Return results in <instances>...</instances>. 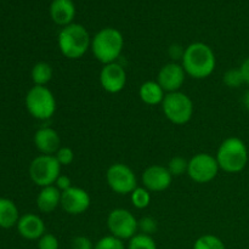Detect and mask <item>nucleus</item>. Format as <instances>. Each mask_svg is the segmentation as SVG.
Listing matches in <instances>:
<instances>
[{
  "label": "nucleus",
  "mask_w": 249,
  "mask_h": 249,
  "mask_svg": "<svg viewBox=\"0 0 249 249\" xmlns=\"http://www.w3.org/2000/svg\"><path fill=\"white\" fill-rule=\"evenodd\" d=\"M240 71L242 73L243 80H245L246 84L249 85V57L246 58L242 62V65L240 66Z\"/></svg>",
  "instance_id": "nucleus-34"
},
{
  "label": "nucleus",
  "mask_w": 249,
  "mask_h": 249,
  "mask_svg": "<svg viewBox=\"0 0 249 249\" xmlns=\"http://www.w3.org/2000/svg\"><path fill=\"white\" fill-rule=\"evenodd\" d=\"M123 48V34L113 27L100 29L91 38V45H90L94 57L104 65L117 62Z\"/></svg>",
  "instance_id": "nucleus-2"
},
{
  "label": "nucleus",
  "mask_w": 249,
  "mask_h": 249,
  "mask_svg": "<svg viewBox=\"0 0 249 249\" xmlns=\"http://www.w3.org/2000/svg\"><path fill=\"white\" fill-rule=\"evenodd\" d=\"M34 145L43 155L55 156L61 147L60 135L55 129L44 126L34 134Z\"/></svg>",
  "instance_id": "nucleus-15"
},
{
  "label": "nucleus",
  "mask_w": 249,
  "mask_h": 249,
  "mask_svg": "<svg viewBox=\"0 0 249 249\" xmlns=\"http://www.w3.org/2000/svg\"><path fill=\"white\" fill-rule=\"evenodd\" d=\"M242 102H243V106H245L249 111V90H247V91L245 92V95H243Z\"/></svg>",
  "instance_id": "nucleus-35"
},
{
  "label": "nucleus",
  "mask_w": 249,
  "mask_h": 249,
  "mask_svg": "<svg viewBox=\"0 0 249 249\" xmlns=\"http://www.w3.org/2000/svg\"><path fill=\"white\" fill-rule=\"evenodd\" d=\"M131 203L135 208L145 209L150 206L151 203V194L145 187H136L130 194Z\"/></svg>",
  "instance_id": "nucleus-23"
},
{
  "label": "nucleus",
  "mask_w": 249,
  "mask_h": 249,
  "mask_svg": "<svg viewBox=\"0 0 249 249\" xmlns=\"http://www.w3.org/2000/svg\"><path fill=\"white\" fill-rule=\"evenodd\" d=\"M26 107L31 116L39 121L50 119L56 112V99L46 87L34 85L26 95Z\"/></svg>",
  "instance_id": "nucleus-6"
},
{
  "label": "nucleus",
  "mask_w": 249,
  "mask_h": 249,
  "mask_svg": "<svg viewBox=\"0 0 249 249\" xmlns=\"http://www.w3.org/2000/svg\"><path fill=\"white\" fill-rule=\"evenodd\" d=\"M186 72L184 67L177 62H170L163 66L158 72L157 83L162 87L167 94L179 91L180 88L184 85Z\"/></svg>",
  "instance_id": "nucleus-13"
},
{
  "label": "nucleus",
  "mask_w": 249,
  "mask_h": 249,
  "mask_svg": "<svg viewBox=\"0 0 249 249\" xmlns=\"http://www.w3.org/2000/svg\"><path fill=\"white\" fill-rule=\"evenodd\" d=\"M53 67L48 62H38L32 68V80L34 85L45 87L53 79Z\"/></svg>",
  "instance_id": "nucleus-21"
},
{
  "label": "nucleus",
  "mask_w": 249,
  "mask_h": 249,
  "mask_svg": "<svg viewBox=\"0 0 249 249\" xmlns=\"http://www.w3.org/2000/svg\"><path fill=\"white\" fill-rule=\"evenodd\" d=\"M58 206H61V191L55 186L41 187L36 197V207L41 213H53Z\"/></svg>",
  "instance_id": "nucleus-18"
},
{
  "label": "nucleus",
  "mask_w": 249,
  "mask_h": 249,
  "mask_svg": "<svg viewBox=\"0 0 249 249\" xmlns=\"http://www.w3.org/2000/svg\"><path fill=\"white\" fill-rule=\"evenodd\" d=\"M94 249H125V246H124V241L119 240V238L114 237L112 235H108L100 238L95 243Z\"/></svg>",
  "instance_id": "nucleus-27"
},
{
  "label": "nucleus",
  "mask_w": 249,
  "mask_h": 249,
  "mask_svg": "<svg viewBox=\"0 0 249 249\" xmlns=\"http://www.w3.org/2000/svg\"><path fill=\"white\" fill-rule=\"evenodd\" d=\"M192 249H226L223 240L214 235H203L196 240Z\"/></svg>",
  "instance_id": "nucleus-22"
},
{
  "label": "nucleus",
  "mask_w": 249,
  "mask_h": 249,
  "mask_svg": "<svg viewBox=\"0 0 249 249\" xmlns=\"http://www.w3.org/2000/svg\"><path fill=\"white\" fill-rule=\"evenodd\" d=\"M139 96L143 104L148 105V106H156V105H162L165 91L157 82L147 80L141 84L140 89H139Z\"/></svg>",
  "instance_id": "nucleus-19"
},
{
  "label": "nucleus",
  "mask_w": 249,
  "mask_h": 249,
  "mask_svg": "<svg viewBox=\"0 0 249 249\" xmlns=\"http://www.w3.org/2000/svg\"><path fill=\"white\" fill-rule=\"evenodd\" d=\"M57 44L61 53L70 60L83 57L91 45L89 32L83 24L71 23L62 27L57 36Z\"/></svg>",
  "instance_id": "nucleus-3"
},
{
  "label": "nucleus",
  "mask_w": 249,
  "mask_h": 249,
  "mask_svg": "<svg viewBox=\"0 0 249 249\" xmlns=\"http://www.w3.org/2000/svg\"><path fill=\"white\" fill-rule=\"evenodd\" d=\"M168 170L172 174V177H181L182 174L187 173V168H189V160H185L184 157H173L168 163Z\"/></svg>",
  "instance_id": "nucleus-25"
},
{
  "label": "nucleus",
  "mask_w": 249,
  "mask_h": 249,
  "mask_svg": "<svg viewBox=\"0 0 249 249\" xmlns=\"http://www.w3.org/2000/svg\"><path fill=\"white\" fill-rule=\"evenodd\" d=\"M181 66L187 75L195 79L208 78L214 72L216 57L213 49L204 43H192L185 49Z\"/></svg>",
  "instance_id": "nucleus-1"
},
{
  "label": "nucleus",
  "mask_w": 249,
  "mask_h": 249,
  "mask_svg": "<svg viewBox=\"0 0 249 249\" xmlns=\"http://www.w3.org/2000/svg\"><path fill=\"white\" fill-rule=\"evenodd\" d=\"M184 51L185 49H181V46L172 45L169 48V55L172 58L178 60V58H182V56H184Z\"/></svg>",
  "instance_id": "nucleus-33"
},
{
  "label": "nucleus",
  "mask_w": 249,
  "mask_h": 249,
  "mask_svg": "<svg viewBox=\"0 0 249 249\" xmlns=\"http://www.w3.org/2000/svg\"><path fill=\"white\" fill-rule=\"evenodd\" d=\"M18 208L9 198H0V228L11 229L19 220Z\"/></svg>",
  "instance_id": "nucleus-20"
},
{
  "label": "nucleus",
  "mask_w": 249,
  "mask_h": 249,
  "mask_svg": "<svg viewBox=\"0 0 249 249\" xmlns=\"http://www.w3.org/2000/svg\"><path fill=\"white\" fill-rule=\"evenodd\" d=\"M224 83H225L226 87L233 88V89L245 84L240 68H231V70L226 71L225 74H224Z\"/></svg>",
  "instance_id": "nucleus-26"
},
{
  "label": "nucleus",
  "mask_w": 249,
  "mask_h": 249,
  "mask_svg": "<svg viewBox=\"0 0 249 249\" xmlns=\"http://www.w3.org/2000/svg\"><path fill=\"white\" fill-rule=\"evenodd\" d=\"M128 249H157V245L152 236L140 232L129 240Z\"/></svg>",
  "instance_id": "nucleus-24"
},
{
  "label": "nucleus",
  "mask_w": 249,
  "mask_h": 249,
  "mask_svg": "<svg viewBox=\"0 0 249 249\" xmlns=\"http://www.w3.org/2000/svg\"><path fill=\"white\" fill-rule=\"evenodd\" d=\"M139 230L141 231V233L152 236L157 231V221L151 216H145L139 220Z\"/></svg>",
  "instance_id": "nucleus-29"
},
{
  "label": "nucleus",
  "mask_w": 249,
  "mask_h": 249,
  "mask_svg": "<svg viewBox=\"0 0 249 249\" xmlns=\"http://www.w3.org/2000/svg\"><path fill=\"white\" fill-rule=\"evenodd\" d=\"M61 175V164L55 156L40 155L32 160L29 165V177L32 181L40 187L55 185Z\"/></svg>",
  "instance_id": "nucleus-7"
},
{
  "label": "nucleus",
  "mask_w": 249,
  "mask_h": 249,
  "mask_svg": "<svg viewBox=\"0 0 249 249\" xmlns=\"http://www.w3.org/2000/svg\"><path fill=\"white\" fill-rule=\"evenodd\" d=\"M55 157L61 164V167H65V165L72 164L73 160H74V152L72 151V148L61 146L60 150L56 152Z\"/></svg>",
  "instance_id": "nucleus-28"
},
{
  "label": "nucleus",
  "mask_w": 249,
  "mask_h": 249,
  "mask_svg": "<svg viewBox=\"0 0 249 249\" xmlns=\"http://www.w3.org/2000/svg\"><path fill=\"white\" fill-rule=\"evenodd\" d=\"M91 199L89 194L82 187L72 186L61 192V207L71 215H79L89 209Z\"/></svg>",
  "instance_id": "nucleus-11"
},
{
  "label": "nucleus",
  "mask_w": 249,
  "mask_h": 249,
  "mask_svg": "<svg viewBox=\"0 0 249 249\" xmlns=\"http://www.w3.org/2000/svg\"><path fill=\"white\" fill-rule=\"evenodd\" d=\"M16 226L19 235L29 241L39 240L45 233V224L43 219L33 213L22 215Z\"/></svg>",
  "instance_id": "nucleus-16"
},
{
  "label": "nucleus",
  "mask_w": 249,
  "mask_h": 249,
  "mask_svg": "<svg viewBox=\"0 0 249 249\" xmlns=\"http://www.w3.org/2000/svg\"><path fill=\"white\" fill-rule=\"evenodd\" d=\"M162 109L168 121L177 125H184L194 116V102L181 91L165 94L162 102Z\"/></svg>",
  "instance_id": "nucleus-5"
},
{
  "label": "nucleus",
  "mask_w": 249,
  "mask_h": 249,
  "mask_svg": "<svg viewBox=\"0 0 249 249\" xmlns=\"http://www.w3.org/2000/svg\"><path fill=\"white\" fill-rule=\"evenodd\" d=\"M219 169L215 157L209 153H197L189 160L187 175L197 184H207L215 179Z\"/></svg>",
  "instance_id": "nucleus-10"
},
{
  "label": "nucleus",
  "mask_w": 249,
  "mask_h": 249,
  "mask_svg": "<svg viewBox=\"0 0 249 249\" xmlns=\"http://www.w3.org/2000/svg\"><path fill=\"white\" fill-rule=\"evenodd\" d=\"M107 228L114 237L122 241L130 240L138 233L139 220L126 209L117 208L107 216Z\"/></svg>",
  "instance_id": "nucleus-8"
},
{
  "label": "nucleus",
  "mask_w": 249,
  "mask_h": 249,
  "mask_svg": "<svg viewBox=\"0 0 249 249\" xmlns=\"http://www.w3.org/2000/svg\"><path fill=\"white\" fill-rule=\"evenodd\" d=\"M72 249H94L95 245L87 236H77L72 240Z\"/></svg>",
  "instance_id": "nucleus-31"
},
{
  "label": "nucleus",
  "mask_w": 249,
  "mask_h": 249,
  "mask_svg": "<svg viewBox=\"0 0 249 249\" xmlns=\"http://www.w3.org/2000/svg\"><path fill=\"white\" fill-rule=\"evenodd\" d=\"M173 177L167 167L153 164L142 173V184L150 192L165 191L172 185Z\"/></svg>",
  "instance_id": "nucleus-14"
},
{
  "label": "nucleus",
  "mask_w": 249,
  "mask_h": 249,
  "mask_svg": "<svg viewBox=\"0 0 249 249\" xmlns=\"http://www.w3.org/2000/svg\"><path fill=\"white\" fill-rule=\"evenodd\" d=\"M106 181L109 189L118 195H130L138 187L135 173L123 163H114L107 169Z\"/></svg>",
  "instance_id": "nucleus-9"
},
{
  "label": "nucleus",
  "mask_w": 249,
  "mask_h": 249,
  "mask_svg": "<svg viewBox=\"0 0 249 249\" xmlns=\"http://www.w3.org/2000/svg\"><path fill=\"white\" fill-rule=\"evenodd\" d=\"M100 84L109 94H118L125 88L126 72L118 62L104 65L100 72Z\"/></svg>",
  "instance_id": "nucleus-12"
},
{
  "label": "nucleus",
  "mask_w": 249,
  "mask_h": 249,
  "mask_svg": "<svg viewBox=\"0 0 249 249\" xmlns=\"http://www.w3.org/2000/svg\"><path fill=\"white\" fill-rule=\"evenodd\" d=\"M55 186L57 187L61 192H63V191H66V190H68L72 187V181H71V179L67 177V175L61 174L60 177L57 178V180H56Z\"/></svg>",
  "instance_id": "nucleus-32"
},
{
  "label": "nucleus",
  "mask_w": 249,
  "mask_h": 249,
  "mask_svg": "<svg viewBox=\"0 0 249 249\" xmlns=\"http://www.w3.org/2000/svg\"><path fill=\"white\" fill-rule=\"evenodd\" d=\"M215 158L221 170L229 174H236L247 167L248 148L240 138L232 136L220 143Z\"/></svg>",
  "instance_id": "nucleus-4"
},
{
  "label": "nucleus",
  "mask_w": 249,
  "mask_h": 249,
  "mask_svg": "<svg viewBox=\"0 0 249 249\" xmlns=\"http://www.w3.org/2000/svg\"><path fill=\"white\" fill-rule=\"evenodd\" d=\"M60 243H58L57 237L53 233H44L38 240L39 249H58Z\"/></svg>",
  "instance_id": "nucleus-30"
},
{
  "label": "nucleus",
  "mask_w": 249,
  "mask_h": 249,
  "mask_svg": "<svg viewBox=\"0 0 249 249\" xmlns=\"http://www.w3.org/2000/svg\"><path fill=\"white\" fill-rule=\"evenodd\" d=\"M49 12H50L51 19L57 26L66 27L73 23L77 9L73 0H53Z\"/></svg>",
  "instance_id": "nucleus-17"
}]
</instances>
